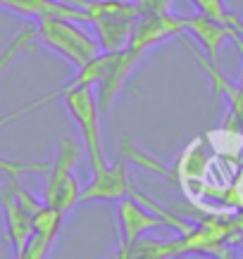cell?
I'll return each instance as SVG.
<instances>
[{
    "instance_id": "3957f363",
    "label": "cell",
    "mask_w": 243,
    "mask_h": 259,
    "mask_svg": "<svg viewBox=\"0 0 243 259\" xmlns=\"http://www.w3.org/2000/svg\"><path fill=\"white\" fill-rule=\"evenodd\" d=\"M64 107L70 112L72 121L77 124L79 134H81V143H84V152L88 155L91 162V171L98 174L108 166V157H105V148H102V134H100V105L95 98L91 86H74L67 83L62 86Z\"/></svg>"
},
{
    "instance_id": "7c38bea8",
    "label": "cell",
    "mask_w": 243,
    "mask_h": 259,
    "mask_svg": "<svg viewBox=\"0 0 243 259\" xmlns=\"http://www.w3.org/2000/svg\"><path fill=\"white\" fill-rule=\"evenodd\" d=\"M191 3L198 8V12H203V15L212 17V19H217V22H222L224 26H229L236 36H238V31L243 29L241 19H238L236 15H231V12L224 8V0H191Z\"/></svg>"
},
{
    "instance_id": "5b68a950",
    "label": "cell",
    "mask_w": 243,
    "mask_h": 259,
    "mask_svg": "<svg viewBox=\"0 0 243 259\" xmlns=\"http://www.w3.org/2000/svg\"><path fill=\"white\" fill-rule=\"evenodd\" d=\"M141 57L143 55L133 53L131 48H122V50H115V53H102L100 79L95 83V98H98L102 114L112 110L117 95L126 86L129 74L136 69V64L141 62Z\"/></svg>"
},
{
    "instance_id": "7a4b0ae2",
    "label": "cell",
    "mask_w": 243,
    "mask_h": 259,
    "mask_svg": "<svg viewBox=\"0 0 243 259\" xmlns=\"http://www.w3.org/2000/svg\"><path fill=\"white\" fill-rule=\"evenodd\" d=\"M84 155V143H77L72 136H62L53 162L48 164L46 186H43V202L55 207L64 217L81 202V186L74 176V166Z\"/></svg>"
},
{
    "instance_id": "8fae6325",
    "label": "cell",
    "mask_w": 243,
    "mask_h": 259,
    "mask_svg": "<svg viewBox=\"0 0 243 259\" xmlns=\"http://www.w3.org/2000/svg\"><path fill=\"white\" fill-rule=\"evenodd\" d=\"M33 40H36V24H24L22 29L15 33V38L10 40L8 46L3 48V53H0V79H3V74L12 67V62L31 46Z\"/></svg>"
},
{
    "instance_id": "277c9868",
    "label": "cell",
    "mask_w": 243,
    "mask_h": 259,
    "mask_svg": "<svg viewBox=\"0 0 243 259\" xmlns=\"http://www.w3.org/2000/svg\"><path fill=\"white\" fill-rule=\"evenodd\" d=\"M41 204L43 200H36L29 190L22 188L17 176H8V183L0 190V212L5 221L8 243L17 257L22 254L24 245L29 243V236L33 231V214L39 212Z\"/></svg>"
},
{
    "instance_id": "8992f818",
    "label": "cell",
    "mask_w": 243,
    "mask_h": 259,
    "mask_svg": "<svg viewBox=\"0 0 243 259\" xmlns=\"http://www.w3.org/2000/svg\"><path fill=\"white\" fill-rule=\"evenodd\" d=\"M117 219H119V231H122V247L119 252L126 250L129 245H133L136 240H141L148 231L153 228H162V226H169V228H177L181 231L172 219H167L162 214H157L155 209H146L143 204H138L133 197H122L117 204Z\"/></svg>"
},
{
    "instance_id": "52a82bcc",
    "label": "cell",
    "mask_w": 243,
    "mask_h": 259,
    "mask_svg": "<svg viewBox=\"0 0 243 259\" xmlns=\"http://www.w3.org/2000/svg\"><path fill=\"white\" fill-rule=\"evenodd\" d=\"M184 33H186V29L181 24V17H172L169 12L167 15H141L126 48H131L138 55H146L148 50L157 48L162 40L181 38Z\"/></svg>"
},
{
    "instance_id": "9c48e42d",
    "label": "cell",
    "mask_w": 243,
    "mask_h": 259,
    "mask_svg": "<svg viewBox=\"0 0 243 259\" xmlns=\"http://www.w3.org/2000/svg\"><path fill=\"white\" fill-rule=\"evenodd\" d=\"M62 221H64L62 212H57L55 207H50V204H46V202L41 204L39 212L33 214V231H31V236H29V243L24 245L19 259L48 257L57 240L60 228H62Z\"/></svg>"
},
{
    "instance_id": "ba28073f",
    "label": "cell",
    "mask_w": 243,
    "mask_h": 259,
    "mask_svg": "<svg viewBox=\"0 0 243 259\" xmlns=\"http://www.w3.org/2000/svg\"><path fill=\"white\" fill-rule=\"evenodd\" d=\"M138 197V200H146V197L136 190V186L129 179V171L126 166L119 162V164H108L102 171L93 174L91 183L86 186V190L81 193V202H102V200H122V197Z\"/></svg>"
},
{
    "instance_id": "6da1fadb",
    "label": "cell",
    "mask_w": 243,
    "mask_h": 259,
    "mask_svg": "<svg viewBox=\"0 0 243 259\" xmlns=\"http://www.w3.org/2000/svg\"><path fill=\"white\" fill-rule=\"evenodd\" d=\"M74 22L77 19H67V17H41L36 19V40L64 57L74 69H81L102 50L95 33L81 29Z\"/></svg>"
},
{
    "instance_id": "30bf717a",
    "label": "cell",
    "mask_w": 243,
    "mask_h": 259,
    "mask_svg": "<svg viewBox=\"0 0 243 259\" xmlns=\"http://www.w3.org/2000/svg\"><path fill=\"white\" fill-rule=\"evenodd\" d=\"M181 24H184V29L191 31L200 40V46L212 60H217L220 57V48L224 46V40L231 36V38H238L229 26H224L222 22L217 19H212V17L203 15V12H198V15H188V17H181Z\"/></svg>"
},
{
    "instance_id": "4fadbf2b",
    "label": "cell",
    "mask_w": 243,
    "mask_h": 259,
    "mask_svg": "<svg viewBox=\"0 0 243 259\" xmlns=\"http://www.w3.org/2000/svg\"><path fill=\"white\" fill-rule=\"evenodd\" d=\"M143 15H167L172 12V0H133Z\"/></svg>"
}]
</instances>
